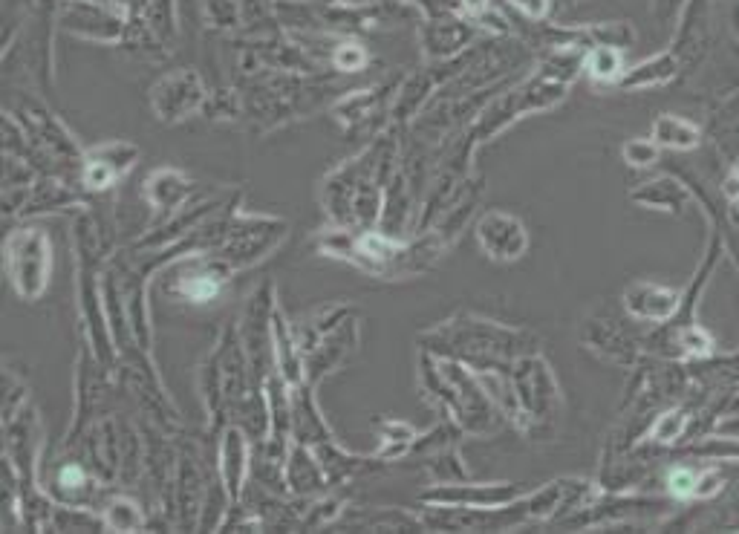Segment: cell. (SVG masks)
<instances>
[{"instance_id":"6da1fadb","label":"cell","mask_w":739,"mask_h":534,"mask_svg":"<svg viewBox=\"0 0 739 534\" xmlns=\"http://www.w3.org/2000/svg\"><path fill=\"white\" fill-rule=\"evenodd\" d=\"M627 309L636 318H647V321H667L676 309H679V292L664 289L656 283H638L627 292Z\"/></svg>"},{"instance_id":"7a4b0ae2","label":"cell","mask_w":739,"mask_h":534,"mask_svg":"<svg viewBox=\"0 0 739 534\" xmlns=\"http://www.w3.org/2000/svg\"><path fill=\"white\" fill-rule=\"evenodd\" d=\"M702 133L696 125H690L679 116H659L653 125V142L659 148H673V151H693L699 148Z\"/></svg>"},{"instance_id":"3957f363","label":"cell","mask_w":739,"mask_h":534,"mask_svg":"<svg viewBox=\"0 0 739 534\" xmlns=\"http://www.w3.org/2000/svg\"><path fill=\"white\" fill-rule=\"evenodd\" d=\"M676 73V61L670 55H659L653 58L650 64H641L633 70L630 78H621V84H630V87H641V84H662L667 78H673Z\"/></svg>"},{"instance_id":"277c9868","label":"cell","mask_w":739,"mask_h":534,"mask_svg":"<svg viewBox=\"0 0 739 534\" xmlns=\"http://www.w3.org/2000/svg\"><path fill=\"white\" fill-rule=\"evenodd\" d=\"M685 431H688V413L685 410H667L656 419L650 436H653V442H676V439H682Z\"/></svg>"},{"instance_id":"5b68a950","label":"cell","mask_w":739,"mask_h":534,"mask_svg":"<svg viewBox=\"0 0 739 534\" xmlns=\"http://www.w3.org/2000/svg\"><path fill=\"white\" fill-rule=\"evenodd\" d=\"M587 70L595 81H612V78L621 73V55H618V50H612V47H598V50L589 55Z\"/></svg>"},{"instance_id":"8992f818","label":"cell","mask_w":739,"mask_h":534,"mask_svg":"<svg viewBox=\"0 0 739 534\" xmlns=\"http://www.w3.org/2000/svg\"><path fill=\"white\" fill-rule=\"evenodd\" d=\"M621 156L627 165L633 168H650L659 162V145L653 139H630L624 148H621Z\"/></svg>"},{"instance_id":"52a82bcc","label":"cell","mask_w":739,"mask_h":534,"mask_svg":"<svg viewBox=\"0 0 739 534\" xmlns=\"http://www.w3.org/2000/svg\"><path fill=\"white\" fill-rule=\"evenodd\" d=\"M696 480H699V471H693L688 465H676L667 474V491L679 500H688L696 491Z\"/></svg>"},{"instance_id":"ba28073f","label":"cell","mask_w":739,"mask_h":534,"mask_svg":"<svg viewBox=\"0 0 739 534\" xmlns=\"http://www.w3.org/2000/svg\"><path fill=\"white\" fill-rule=\"evenodd\" d=\"M722 488V474L719 471H702L699 474V480H696V491H693V497H699V500H708V497H714L716 491Z\"/></svg>"},{"instance_id":"9c48e42d","label":"cell","mask_w":739,"mask_h":534,"mask_svg":"<svg viewBox=\"0 0 739 534\" xmlns=\"http://www.w3.org/2000/svg\"><path fill=\"white\" fill-rule=\"evenodd\" d=\"M338 64H341V67H347V70H356V67L364 64V52L358 50L356 44H350L347 50L338 52Z\"/></svg>"},{"instance_id":"30bf717a","label":"cell","mask_w":739,"mask_h":534,"mask_svg":"<svg viewBox=\"0 0 739 534\" xmlns=\"http://www.w3.org/2000/svg\"><path fill=\"white\" fill-rule=\"evenodd\" d=\"M517 9H523L529 18H543L546 9H549V0H511Z\"/></svg>"},{"instance_id":"8fae6325","label":"cell","mask_w":739,"mask_h":534,"mask_svg":"<svg viewBox=\"0 0 739 534\" xmlns=\"http://www.w3.org/2000/svg\"><path fill=\"white\" fill-rule=\"evenodd\" d=\"M61 483L64 485L73 483V488H78V483H81V471H78V468H64V471H61Z\"/></svg>"},{"instance_id":"7c38bea8","label":"cell","mask_w":739,"mask_h":534,"mask_svg":"<svg viewBox=\"0 0 739 534\" xmlns=\"http://www.w3.org/2000/svg\"><path fill=\"white\" fill-rule=\"evenodd\" d=\"M734 177H739V162H737V171H734Z\"/></svg>"}]
</instances>
